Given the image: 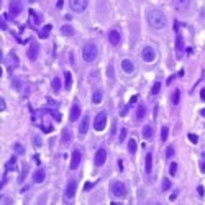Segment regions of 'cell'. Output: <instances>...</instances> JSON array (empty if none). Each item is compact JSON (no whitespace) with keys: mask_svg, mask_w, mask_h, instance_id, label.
<instances>
[{"mask_svg":"<svg viewBox=\"0 0 205 205\" xmlns=\"http://www.w3.org/2000/svg\"><path fill=\"white\" fill-rule=\"evenodd\" d=\"M159 90H161V82H156L154 86H153V94H159Z\"/></svg>","mask_w":205,"mask_h":205,"instance_id":"836d02e7","label":"cell"},{"mask_svg":"<svg viewBox=\"0 0 205 205\" xmlns=\"http://www.w3.org/2000/svg\"><path fill=\"white\" fill-rule=\"evenodd\" d=\"M156 58H158V54H156V49L153 46H144L143 51H141V59L144 62L151 64L156 61Z\"/></svg>","mask_w":205,"mask_h":205,"instance_id":"3957f363","label":"cell"},{"mask_svg":"<svg viewBox=\"0 0 205 205\" xmlns=\"http://www.w3.org/2000/svg\"><path fill=\"white\" fill-rule=\"evenodd\" d=\"M80 116V108H79V105L76 103V105H72V108H71V116H69V120L71 122H76Z\"/></svg>","mask_w":205,"mask_h":205,"instance_id":"ffe728a7","label":"cell"},{"mask_svg":"<svg viewBox=\"0 0 205 205\" xmlns=\"http://www.w3.org/2000/svg\"><path fill=\"white\" fill-rule=\"evenodd\" d=\"M200 100H203V102H205V89L200 90Z\"/></svg>","mask_w":205,"mask_h":205,"instance_id":"60d3db41","label":"cell"},{"mask_svg":"<svg viewBox=\"0 0 205 205\" xmlns=\"http://www.w3.org/2000/svg\"><path fill=\"white\" fill-rule=\"evenodd\" d=\"M128 151H130L131 154H135V151H136V141L135 139H130V141H128Z\"/></svg>","mask_w":205,"mask_h":205,"instance_id":"83f0119b","label":"cell"},{"mask_svg":"<svg viewBox=\"0 0 205 205\" xmlns=\"http://www.w3.org/2000/svg\"><path fill=\"white\" fill-rule=\"evenodd\" d=\"M15 151H17L18 154H23V148H22V144H15Z\"/></svg>","mask_w":205,"mask_h":205,"instance_id":"f35d334b","label":"cell"},{"mask_svg":"<svg viewBox=\"0 0 205 205\" xmlns=\"http://www.w3.org/2000/svg\"><path fill=\"white\" fill-rule=\"evenodd\" d=\"M80 161H82V154H80V151L74 150V151H72V159H71V169H77Z\"/></svg>","mask_w":205,"mask_h":205,"instance_id":"8fae6325","label":"cell"},{"mask_svg":"<svg viewBox=\"0 0 205 205\" xmlns=\"http://www.w3.org/2000/svg\"><path fill=\"white\" fill-rule=\"evenodd\" d=\"M49 31H51V25L43 26V30L39 31V36H41V38H48V36H49Z\"/></svg>","mask_w":205,"mask_h":205,"instance_id":"d4e9b609","label":"cell"},{"mask_svg":"<svg viewBox=\"0 0 205 205\" xmlns=\"http://www.w3.org/2000/svg\"><path fill=\"white\" fill-rule=\"evenodd\" d=\"M169 189H171L169 179H163V190H169Z\"/></svg>","mask_w":205,"mask_h":205,"instance_id":"d6a6232c","label":"cell"},{"mask_svg":"<svg viewBox=\"0 0 205 205\" xmlns=\"http://www.w3.org/2000/svg\"><path fill=\"white\" fill-rule=\"evenodd\" d=\"M25 176H26V166H23V174H22V177H20V180L25 179Z\"/></svg>","mask_w":205,"mask_h":205,"instance_id":"b9f144b4","label":"cell"},{"mask_svg":"<svg viewBox=\"0 0 205 205\" xmlns=\"http://www.w3.org/2000/svg\"><path fill=\"white\" fill-rule=\"evenodd\" d=\"M105 161H107V151L103 150V148H100V150L95 153V158H94V163H95V166H103L105 164Z\"/></svg>","mask_w":205,"mask_h":205,"instance_id":"ba28073f","label":"cell"},{"mask_svg":"<svg viewBox=\"0 0 205 205\" xmlns=\"http://www.w3.org/2000/svg\"><path fill=\"white\" fill-rule=\"evenodd\" d=\"M176 49H177V53H180L184 49V39H182L179 31H177V39H176Z\"/></svg>","mask_w":205,"mask_h":205,"instance_id":"7402d4cb","label":"cell"},{"mask_svg":"<svg viewBox=\"0 0 205 205\" xmlns=\"http://www.w3.org/2000/svg\"><path fill=\"white\" fill-rule=\"evenodd\" d=\"M62 2H64V0H59V2H58V8H61V7H62Z\"/></svg>","mask_w":205,"mask_h":205,"instance_id":"f6af8a7d","label":"cell"},{"mask_svg":"<svg viewBox=\"0 0 205 205\" xmlns=\"http://www.w3.org/2000/svg\"><path fill=\"white\" fill-rule=\"evenodd\" d=\"M167 133H169V128L163 126V130H161V141H163V143L167 139Z\"/></svg>","mask_w":205,"mask_h":205,"instance_id":"4316f807","label":"cell"},{"mask_svg":"<svg viewBox=\"0 0 205 205\" xmlns=\"http://www.w3.org/2000/svg\"><path fill=\"white\" fill-rule=\"evenodd\" d=\"M202 171H203V172H205V164H203V166H202Z\"/></svg>","mask_w":205,"mask_h":205,"instance_id":"7dc6e473","label":"cell"},{"mask_svg":"<svg viewBox=\"0 0 205 205\" xmlns=\"http://www.w3.org/2000/svg\"><path fill=\"white\" fill-rule=\"evenodd\" d=\"M74 195H76V182L74 180H69L67 186H66V199L71 200Z\"/></svg>","mask_w":205,"mask_h":205,"instance_id":"9a60e30c","label":"cell"},{"mask_svg":"<svg viewBox=\"0 0 205 205\" xmlns=\"http://www.w3.org/2000/svg\"><path fill=\"white\" fill-rule=\"evenodd\" d=\"M38 54H39V45H38L36 41H31L30 48H28V53H26L28 59H30V61H36Z\"/></svg>","mask_w":205,"mask_h":205,"instance_id":"52a82bcc","label":"cell"},{"mask_svg":"<svg viewBox=\"0 0 205 205\" xmlns=\"http://www.w3.org/2000/svg\"><path fill=\"white\" fill-rule=\"evenodd\" d=\"M31 15H33V22L36 23V25H39V22H41V20H39V17L35 13V12H31Z\"/></svg>","mask_w":205,"mask_h":205,"instance_id":"74e56055","label":"cell"},{"mask_svg":"<svg viewBox=\"0 0 205 205\" xmlns=\"http://www.w3.org/2000/svg\"><path fill=\"white\" fill-rule=\"evenodd\" d=\"M5 64H7V67H8V71H13V67L18 66V58L15 56V53L8 54V58L5 59Z\"/></svg>","mask_w":205,"mask_h":205,"instance_id":"5bb4252c","label":"cell"},{"mask_svg":"<svg viewBox=\"0 0 205 205\" xmlns=\"http://www.w3.org/2000/svg\"><path fill=\"white\" fill-rule=\"evenodd\" d=\"M64 77H66V82H64L66 89H71V86H72V76H71V72L66 71V72H64Z\"/></svg>","mask_w":205,"mask_h":205,"instance_id":"603a6c76","label":"cell"},{"mask_svg":"<svg viewBox=\"0 0 205 205\" xmlns=\"http://www.w3.org/2000/svg\"><path fill=\"white\" fill-rule=\"evenodd\" d=\"M176 171H177V164H176V163H172V164H171V169H169L171 176H174V174H176Z\"/></svg>","mask_w":205,"mask_h":205,"instance_id":"d590c367","label":"cell"},{"mask_svg":"<svg viewBox=\"0 0 205 205\" xmlns=\"http://www.w3.org/2000/svg\"><path fill=\"white\" fill-rule=\"evenodd\" d=\"M197 192H199V195H203V187L199 186V189H197Z\"/></svg>","mask_w":205,"mask_h":205,"instance_id":"7bdbcfd3","label":"cell"},{"mask_svg":"<svg viewBox=\"0 0 205 205\" xmlns=\"http://www.w3.org/2000/svg\"><path fill=\"white\" fill-rule=\"evenodd\" d=\"M51 87H53L54 92H59V90H61V80H59L58 77H54L53 82H51Z\"/></svg>","mask_w":205,"mask_h":205,"instance_id":"cb8c5ba5","label":"cell"},{"mask_svg":"<svg viewBox=\"0 0 205 205\" xmlns=\"http://www.w3.org/2000/svg\"><path fill=\"white\" fill-rule=\"evenodd\" d=\"M189 139H190V143H197V141H199V138H197V136L194 135V133H190V135H189Z\"/></svg>","mask_w":205,"mask_h":205,"instance_id":"8d00e7d4","label":"cell"},{"mask_svg":"<svg viewBox=\"0 0 205 205\" xmlns=\"http://www.w3.org/2000/svg\"><path fill=\"white\" fill-rule=\"evenodd\" d=\"M136 100H138V95H133V97H131V99H130V103H135V102H136Z\"/></svg>","mask_w":205,"mask_h":205,"instance_id":"ee69618b","label":"cell"},{"mask_svg":"<svg viewBox=\"0 0 205 205\" xmlns=\"http://www.w3.org/2000/svg\"><path fill=\"white\" fill-rule=\"evenodd\" d=\"M92 102H94V103H100V102H102V92H100V90L94 92V95H92Z\"/></svg>","mask_w":205,"mask_h":205,"instance_id":"484cf974","label":"cell"},{"mask_svg":"<svg viewBox=\"0 0 205 205\" xmlns=\"http://www.w3.org/2000/svg\"><path fill=\"white\" fill-rule=\"evenodd\" d=\"M144 116H146V107H144V105H138L136 113H135V120H136V122H141Z\"/></svg>","mask_w":205,"mask_h":205,"instance_id":"ac0fdd59","label":"cell"},{"mask_svg":"<svg viewBox=\"0 0 205 205\" xmlns=\"http://www.w3.org/2000/svg\"><path fill=\"white\" fill-rule=\"evenodd\" d=\"M87 131H89V118H87V116H84V118H82V123L79 125V133H80V138H82L84 135H87Z\"/></svg>","mask_w":205,"mask_h":205,"instance_id":"2e32d148","label":"cell"},{"mask_svg":"<svg viewBox=\"0 0 205 205\" xmlns=\"http://www.w3.org/2000/svg\"><path fill=\"white\" fill-rule=\"evenodd\" d=\"M45 177H46V172H45V169H38V171H35V174H33V182H36V184H41L43 180H45Z\"/></svg>","mask_w":205,"mask_h":205,"instance_id":"e0dca14e","label":"cell"},{"mask_svg":"<svg viewBox=\"0 0 205 205\" xmlns=\"http://www.w3.org/2000/svg\"><path fill=\"white\" fill-rule=\"evenodd\" d=\"M97 54H99V49L94 43H86L82 48V59L86 62H94L97 59Z\"/></svg>","mask_w":205,"mask_h":205,"instance_id":"7a4b0ae2","label":"cell"},{"mask_svg":"<svg viewBox=\"0 0 205 205\" xmlns=\"http://www.w3.org/2000/svg\"><path fill=\"white\" fill-rule=\"evenodd\" d=\"M120 39H122V36H120L118 30H110L108 31V43H110V45L116 46L120 43Z\"/></svg>","mask_w":205,"mask_h":205,"instance_id":"7c38bea8","label":"cell"},{"mask_svg":"<svg viewBox=\"0 0 205 205\" xmlns=\"http://www.w3.org/2000/svg\"><path fill=\"white\" fill-rule=\"evenodd\" d=\"M61 30H62V35H66V36H67V35L71 36L72 33H74V31H72V28H71V26H67V25H64V26L61 28Z\"/></svg>","mask_w":205,"mask_h":205,"instance_id":"4dcf8cb0","label":"cell"},{"mask_svg":"<svg viewBox=\"0 0 205 205\" xmlns=\"http://www.w3.org/2000/svg\"><path fill=\"white\" fill-rule=\"evenodd\" d=\"M118 139H120V141H125V139H126V130H125V128H122V130H120Z\"/></svg>","mask_w":205,"mask_h":205,"instance_id":"1f68e13d","label":"cell"},{"mask_svg":"<svg viewBox=\"0 0 205 205\" xmlns=\"http://www.w3.org/2000/svg\"><path fill=\"white\" fill-rule=\"evenodd\" d=\"M122 71L125 74H133L135 72V64L130 61V59H123L122 61Z\"/></svg>","mask_w":205,"mask_h":205,"instance_id":"4fadbf2b","label":"cell"},{"mask_svg":"<svg viewBox=\"0 0 205 205\" xmlns=\"http://www.w3.org/2000/svg\"><path fill=\"white\" fill-rule=\"evenodd\" d=\"M144 169H146V174H151L153 172V154L148 153L146 159H144Z\"/></svg>","mask_w":205,"mask_h":205,"instance_id":"d6986e66","label":"cell"},{"mask_svg":"<svg viewBox=\"0 0 205 205\" xmlns=\"http://www.w3.org/2000/svg\"><path fill=\"white\" fill-rule=\"evenodd\" d=\"M148 23H150V26L154 28V30H163V28L167 25V18L163 12L151 10L150 13H148Z\"/></svg>","mask_w":205,"mask_h":205,"instance_id":"6da1fadb","label":"cell"},{"mask_svg":"<svg viewBox=\"0 0 205 205\" xmlns=\"http://www.w3.org/2000/svg\"><path fill=\"white\" fill-rule=\"evenodd\" d=\"M105 126H107V113H105V112H100V113L95 116L94 128H95L97 131H102Z\"/></svg>","mask_w":205,"mask_h":205,"instance_id":"8992f818","label":"cell"},{"mask_svg":"<svg viewBox=\"0 0 205 205\" xmlns=\"http://www.w3.org/2000/svg\"><path fill=\"white\" fill-rule=\"evenodd\" d=\"M5 107L7 105H5V102H3V99H2V100H0V110L3 112V110H5Z\"/></svg>","mask_w":205,"mask_h":205,"instance_id":"ab89813d","label":"cell"},{"mask_svg":"<svg viewBox=\"0 0 205 205\" xmlns=\"http://www.w3.org/2000/svg\"><path fill=\"white\" fill-rule=\"evenodd\" d=\"M200 115H202V116H205V108H203L202 112H200Z\"/></svg>","mask_w":205,"mask_h":205,"instance_id":"bcb514c9","label":"cell"},{"mask_svg":"<svg viewBox=\"0 0 205 205\" xmlns=\"http://www.w3.org/2000/svg\"><path fill=\"white\" fill-rule=\"evenodd\" d=\"M87 5H89V0H69L71 10L76 12V13H82V12H86Z\"/></svg>","mask_w":205,"mask_h":205,"instance_id":"277c9868","label":"cell"},{"mask_svg":"<svg viewBox=\"0 0 205 205\" xmlns=\"http://www.w3.org/2000/svg\"><path fill=\"white\" fill-rule=\"evenodd\" d=\"M71 135H72V133H71L69 130H64V131H62V141H64V143L71 141Z\"/></svg>","mask_w":205,"mask_h":205,"instance_id":"f1b7e54d","label":"cell"},{"mask_svg":"<svg viewBox=\"0 0 205 205\" xmlns=\"http://www.w3.org/2000/svg\"><path fill=\"white\" fill-rule=\"evenodd\" d=\"M190 5V0H172V7L176 12H186Z\"/></svg>","mask_w":205,"mask_h":205,"instance_id":"9c48e42d","label":"cell"},{"mask_svg":"<svg viewBox=\"0 0 205 205\" xmlns=\"http://www.w3.org/2000/svg\"><path fill=\"white\" fill-rule=\"evenodd\" d=\"M179 99H180V92L176 90L174 94H172V103H174V105H177V103H179Z\"/></svg>","mask_w":205,"mask_h":205,"instance_id":"f546056e","label":"cell"},{"mask_svg":"<svg viewBox=\"0 0 205 205\" xmlns=\"http://www.w3.org/2000/svg\"><path fill=\"white\" fill-rule=\"evenodd\" d=\"M110 190H112V194H113L115 197H120V199L126 195V187H125L123 182H113L112 187H110Z\"/></svg>","mask_w":205,"mask_h":205,"instance_id":"5b68a950","label":"cell"},{"mask_svg":"<svg viewBox=\"0 0 205 205\" xmlns=\"http://www.w3.org/2000/svg\"><path fill=\"white\" fill-rule=\"evenodd\" d=\"M172 156H174V148H167L166 150V158H172Z\"/></svg>","mask_w":205,"mask_h":205,"instance_id":"e575fe53","label":"cell"},{"mask_svg":"<svg viewBox=\"0 0 205 205\" xmlns=\"http://www.w3.org/2000/svg\"><path fill=\"white\" fill-rule=\"evenodd\" d=\"M153 135H154V128H153L151 125L143 126V136H144V138L150 139V138H153Z\"/></svg>","mask_w":205,"mask_h":205,"instance_id":"44dd1931","label":"cell"},{"mask_svg":"<svg viewBox=\"0 0 205 205\" xmlns=\"http://www.w3.org/2000/svg\"><path fill=\"white\" fill-rule=\"evenodd\" d=\"M22 8H23V5H22L20 0H12V2H10V15H12V17L20 15V13H22Z\"/></svg>","mask_w":205,"mask_h":205,"instance_id":"30bf717a","label":"cell"}]
</instances>
